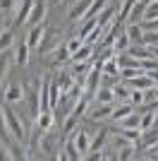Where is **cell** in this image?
Listing matches in <instances>:
<instances>
[{"instance_id": "obj_41", "label": "cell", "mask_w": 158, "mask_h": 161, "mask_svg": "<svg viewBox=\"0 0 158 161\" xmlns=\"http://www.w3.org/2000/svg\"><path fill=\"white\" fill-rule=\"evenodd\" d=\"M146 3H153V0H146Z\"/></svg>"}, {"instance_id": "obj_28", "label": "cell", "mask_w": 158, "mask_h": 161, "mask_svg": "<svg viewBox=\"0 0 158 161\" xmlns=\"http://www.w3.org/2000/svg\"><path fill=\"white\" fill-rule=\"evenodd\" d=\"M132 156H137V154H134V147H132V142H127L125 147L120 149L118 159H120V161H125V159H132Z\"/></svg>"}, {"instance_id": "obj_18", "label": "cell", "mask_w": 158, "mask_h": 161, "mask_svg": "<svg viewBox=\"0 0 158 161\" xmlns=\"http://www.w3.org/2000/svg\"><path fill=\"white\" fill-rule=\"evenodd\" d=\"M129 43H132V41H129V36H127V34L122 31V34L118 36V39L113 41V51H115V55H118V53H127Z\"/></svg>"}, {"instance_id": "obj_5", "label": "cell", "mask_w": 158, "mask_h": 161, "mask_svg": "<svg viewBox=\"0 0 158 161\" xmlns=\"http://www.w3.org/2000/svg\"><path fill=\"white\" fill-rule=\"evenodd\" d=\"M72 140H74V147H77V152H79L82 156H84L86 152H89V147H91V140H89V132L79 128V130H74V137H72Z\"/></svg>"}, {"instance_id": "obj_14", "label": "cell", "mask_w": 158, "mask_h": 161, "mask_svg": "<svg viewBox=\"0 0 158 161\" xmlns=\"http://www.w3.org/2000/svg\"><path fill=\"white\" fill-rule=\"evenodd\" d=\"M110 113H113V106L110 103H98L96 108H91V118L93 120H103V118H110Z\"/></svg>"}, {"instance_id": "obj_26", "label": "cell", "mask_w": 158, "mask_h": 161, "mask_svg": "<svg viewBox=\"0 0 158 161\" xmlns=\"http://www.w3.org/2000/svg\"><path fill=\"white\" fill-rule=\"evenodd\" d=\"M60 87H58V82H50V108H58L60 103Z\"/></svg>"}, {"instance_id": "obj_20", "label": "cell", "mask_w": 158, "mask_h": 161, "mask_svg": "<svg viewBox=\"0 0 158 161\" xmlns=\"http://www.w3.org/2000/svg\"><path fill=\"white\" fill-rule=\"evenodd\" d=\"M14 63L17 65H26L29 63V46H26V41H22L17 51H14Z\"/></svg>"}, {"instance_id": "obj_8", "label": "cell", "mask_w": 158, "mask_h": 161, "mask_svg": "<svg viewBox=\"0 0 158 161\" xmlns=\"http://www.w3.org/2000/svg\"><path fill=\"white\" fill-rule=\"evenodd\" d=\"M31 7H34V0H22V5L17 7V12H14V24H24V22L29 19Z\"/></svg>"}, {"instance_id": "obj_15", "label": "cell", "mask_w": 158, "mask_h": 161, "mask_svg": "<svg viewBox=\"0 0 158 161\" xmlns=\"http://www.w3.org/2000/svg\"><path fill=\"white\" fill-rule=\"evenodd\" d=\"M113 14H115V10H113V7H103V10L98 12V17H96V24H98L101 31H103V29L113 22Z\"/></svg>"}, {"instance_id": "obj_36", "label": "cell", "mask_w": 158, "mask_h": 161, "mask_svg": "<svg viewBox=\"0 0 158 161\" xmlns=\"http://www.w3.org/2000/svg\"><path fill=\"white\" fill-rule=\"evenodd\" d=\"M144 27L149 29V31H158V17H153V19H144Z\"/></svg>"}, {"instance_id": "obj_10", "label": "cell", "mask_w": 158, "mask_h": 161, "mask_svg": "<svg viewBox=\"0 0 158 161\" xmlns=\"http://www.w3.org/2000/svg\"><path fill=\"white\" fill-rule=\"evenodd\" d=\"M91 53H93V43H82V46H79V51L77 53H72V60L74 63H86L89 60V58H91Z\"/></svg>"}, {"instance_id": "obj_29", "label": "cell", "mask_w": 158, "mask_h": 161, "mask_svg": "<svg viewBox=\"0 0 158 161\" xmlns=\"http://www.w3.org/2000/svg\"><path fill=\"white\" fill-rule=\"evenodd\" d=\"M134 3H137V0H125V5H122V10H120V17H118V22H122V19H127V17H129L132 7H134Z\"/></svg>"}, {"instance_id": "obj_35", "label": "cell", "mask_w": 158, "mask_h": 161, "mask_svg": "<svg viewBox=\"0 0 158 161\" xmlns=\"http://www.w3.org/2000/svg\"><path fill=\"white\" fill-rule=\"evenodd\" d=\"M12 7H14V0H0V14L12 12Z\"/></svg>"}, {"instance_id": "obj_3", "label": "cell", "mask_w": 158, "mask_h": 161, "mask_svg": "<svg viewBox=\"0 0 158 161\" xmlns=\"http://www.w3.org/2000/svg\"><path fill=\"white\" fill-rule=\"evenodd\" d=\"M46 34H48V29H46L43 22H41V24H34V29L29 31V36H26V46H29V48H39Z\"/></svg>"}, {"instance_id": "obj_17", "label": "cell", "mask_w": 158, "mask_h": 161, "mask_svg": "<svg viewBox=\"0 0 158 161\" xmlns=\"http://www.w3.org/2000/svg\"><path fill=\"white\" fill-rule=\"evenodd\" d=\"M153 144H158V128L153 125L151 130H146V132H141V147H153Z\"/></svg>"}, {"instance_id": "obj_4", "label": "cell", "mask_w": 158, "mask_h": 161, "mask_svg": "<svg viewBox=\"0 0 158 161\" xmlns=\"http://www.w3.org/2000/svg\"><path fill=\"white\" fill-rule=\"evenodd\" d=\"M3 94H5V101L7 103H17V101L24 99V87L22 84H17V82H12V84H7L5 89H3Z\"/></svg>"}, {"instance_id": "obj_22", "label": "cell", "mask_w": 158, "mask_h": 161, "mask_svg": "<svg viewBox=\"0 0 158 161\" xmlns=\"http://www.w3.org/2000/svg\"><path fill=\"white\" fill-rule=\"evenodd\" d=\"M113 94H115V99H118V101H129L132 87H127V84H120V82H115V87H113Z\"/></svg>"}, {"instance_id": "obj_32", "label": "cell", "mask_w": 158, "mask_h": 161, "mask_svg": "<svg viewBox=\"0 0 158 161\" xmlns=\"http://www.w3.org/2000/svg\"><path fill=\"white\" fill-rule=\"evenodd\" d=\"M82 43H84V39H82V36H77V39H72V41H70V43H67V51H70V55H72V53H77Z\"/></svg>"}, {"instance_id": "obj_21", "label": "cell", "mask_w": 158, "mask_h": 161, "mask_svg": "<svg viewBox=\"0 0 158 161\" xmlns=\"http://www.w3.org/2000/svg\"><path fill=\"white\" fill-rule=\"evenodd\" d=\"M125 34L129 36L132 43H144V31H141V27H139V24H129Z\"/></svg>"}, {"instance_id": "obj_12", "label": "cell", "mask_w": 158, "mask_h": 161, "mask_svg": "<svg viewBox=\"0 0 158 161\" xmlns=\"http://www.w3.org/2000/svg\"><path fill=\"white\" fill-rule=\"evenodd\" d=\"M132 113V103L127 101V103H120V106L113 108V113H110V120L113 123H120L122 118H127V115Z\"/></svg>"}, {"instance_id": "obj_16", "label": "cell", "mask_w": 158, "mask_h": 161, "mask_svg": "<svg viewBox=\"0 0 158 161\" xmlns=\"http://www.w3.org/2000/svg\"><path fill=\"white\" fill-rule=\"evenodd\" d=\"M96 27H98V24H96V17H86L84 24H82V29H79V36L84 41H89V36L96 31Z\"/></svg>"}, {"instance_id": "obj_6", "label": "cell", "mask_w": 158, "mask_h": 161, "mask_svg": "<svg viewBox=\"0 0 158 161\" xmlns=\"http://www.w3.org/2000/svg\"><path fill=\"white\" fill-rule=\"evenodd\" d=\"M14 137L12 132H10V128H7V120H5V113H3V106H0V142H3V147L12 149L14 147Z\"/></svg>"}, {"instance_id": "obj_27", "label": "cell", "mask_w": 158, "mask_h": 161, "mask_svg": "<svg viewBox=\"0 0 158 161\" xmlns=\"http://www.w3.org/2000/svg\"><path fill=\"white\" fill-rule=\"evenodd\" d=\"M10 46H12V31H3L0 34V53L7 51Z\"/></svg>"}, {"instance_id": "obj_25", "label": "cell", "mask_w": 158, "mask_h": 161, "mask_svg": "<svg viewBox=\"0 0 158 161\" xmlns=\"http://www.w3.org/2000/svg\"><path fill=\"white\" fill-rule=\"evenodd\" d=\"M105 140H108V130H101L98 135H96V140L91 142V147H89V152H98L101 147L105 144Z\"/></svg>"}, {"instance_id": "obj_39", "label": "cell", "mask_w": 158, "mask_h": 161, "mask_svg": "<svg viewBox=\"0 0 158 161\" xmlns=\"http://www.w3.org/2000/svg\"><path fill=\"white\" fill-rule=\"evenodd\" d=\"M156 125H158V113H156Z\"/></svg>"}, {"instance_id": "obj_24", "label": "cell", "mask_w": 158, "mask_h": 161, "mask_svg": "<svg viewBox=\"0 0 158 161\" xmlns=\"http://www.w3.org/2000/svg\"><path fill=\"white\" fill-rule=\"evenodd\" d=\"M139 118H141V113H134V111H132V113L127 115V118H122L118 125L120 128H139Z\"/></svg>"}, {"instance_id": "obj_40", "label": "cell", "mask_w": 158, "mask_h": 161, "mask_svg": "<svg viewBox=\"0 0 158 161\" xmlns=\"http://www.w3.org/2000/svg\"><path fill=\"white\" fill-rule=\"evenodd\" d=\"M58 3H65V0H58Z\"/></svg>"}, {"instance_id": "obj_19", "label": "cell", "mask_w": 158, "mask_h": 161, "mask_svg": "<svg viewBox=\"0 0 158 161\" xmlns=\"http://www.w3.org/2000/svg\"><path fill=\"white\" fill-rule=\"evenodd\" d=\"M153 125H156V113H153V111L141 113V118H139V130H141V132H146V130H151Z\"/></svg>"}, {"instance_id": "obj_38", "label": "cell", "mask_w": 158, "mask_h": 161, "mask_svg": "<svg viewBox=\"0 0 158 161\" xmlns=\"http://www.w3.org/2000/svg\"><path fill=\"white\" fill-rule=\"evenodd\" d=\"M146 75H149V77L153 80V84H158V67H156V70H149Z\"/></svg>"}, {"instance_id": "obj_34", "label": "cell", "mask_w": 158, "mask_h": 161, "mask_svg": "<svg viewBox=\"0 0 158 161\" xmlns=\"http://www.w3.org/2000/svg\"><path fill=\"white\" fill-rule=\"evenodd\" d=\"M55 58H58V63H62V60H67V58H72V55H70L67 46H60L58 51H55Z\"/></svg>"}, {"instance_id": "obj_31", "label": "cell", "mask_w": 158, "mask_h": 161, "mask_svg": "<svg viewBox=\"0 0 158 161\" xmlns=\"http://www.w3.org/2000/svg\"><path fill=\"white\" fill-rule=\"evenodd\" d=\"M7 63H10V53L3 51V53H0V80L7 75Z\"/></svg>"}, {"instance_id": "obj_2", "label": "cell", "mask_w": 158, "mask_h": 161, "mask_svg": "<svg viewBox=\"0 0 158 161\" xmlns=\"http://www.w3.org/2000/svg\"><path fill=\"white\" fill-rule=\"evenodd\" d=\"M46 12H48V3L46 0H34V7H31V12H29V24H41L43 22V17H46Z\"/></svg>"}, {"instance_id": "obj_7", "label": "cell", "mask_w": 158, "mask_h": 161, "mask_svg": "<svg viewBox=\"0 0 158 161\" xmlns=\"http://www.w3.org/2000/svg\"><path fill=\"white\" fill-rule=\"evenodd\" d=\"M146 5H149L146 0H137V3H134V7H132V12H129V17H127V19H129V24H139V22L144 19Z\"/></svg>"}, {"instance_id": "obj_33", "label": "cell", "mask_w": 158, "mask_h": 161, "mask_svg": "<svg viewBox=\"0 0 158 161\" xmlns=\"http://www.w3.org/2000/svg\"><path fill=\"white\" fill-rule=\"evenodd\" d=\"M141 101H144V92H141V89H132L129 103H141Z\"/></svg>"}, {"instance_id": "obj_13", "label": "cell", "mask_w": 158, "mask_h": 161, "mask_svg": "<svg viewBox=\"0 0 158 161\" xmlns=\"http://www.w3.org/2000/svg\"><path fill=\"white\" fill-rule=\"evenodd\" d=\"M79 156H82V154H79V152H77V147H74V140H72V137H67L65 149L60 152V156H58V159H72V161H77Z\"/></svg>"}, {"instance_id": "obj_23", "label": "cell", "mask_w": 158, "mask_h": 161, "mask_svg": "<svg viewBox=\"0 0 158 161\" xmlns=\"http://www.w3.org/2000/svg\"><path fill=\"white\" fill-rule=\"evenodd\" d=\"M96 99H98V103H113V101H115V94H113V89H108V87H98Z\"/></svg>"}, {"instance_id": "obj_9", "label": "cell", "mask_w": 158, "mask_h": 161, "mask_svg": "<svg viewBox=\"0 0 158 161\" xmlns=\"http://www.w3.org/2000/svg\"><path fill=\"white\" fill-rule=\"evenodd\" d=\"M53 120H55V118H53L50 111H41V113L36 115V128H39L41 132H48V130L53 128Z\"/></svg>"}, {"instance_id": "obj_30", "label": "cell", "mask_w": 158, "mask_h": 161, "mask_svg": "<svg viewBox=\"0 0 158 161\" xmlns=\"http://www.w3.org/2000/svg\"><path fill=\"white\" fill-rule=\"evenodd\" d=\"M74 82H72V77H70V75H60V80H58V87H60V92H62V94H65L67 89L72 87Z\"/></svg>"}, {"instance_id": "obj_37", "label": "cell", "mask_w": 158, "mask_h": 161, "mask_svg": "<svg viewBox=\"0 0 158 161\" xmlns=\"http://www.w3.org/2000/svg\"><path fill=\"white\" fill-rule=\"evenodd\" d=\"M86 72V63H77L74 65V75H84Z\"/></svg>"}, {"instance_id": "obj_11", "label": "cell", "mask_w": 158, "mask_h": 161, "mask_svg": "<svg viewBox=\"0 0 158 161\" xmlns=\"http://www.w3.org/2000/svg\"><path fill=\"white\" fill-rule=\"evenodd\" d=\"M89 5H91V0H77L74 3V7L70 10V19H84L86 10H89Z\"/></svg>"}, {"instance_id": "obj_1", "label": "cell", "mask_w": 158, "mask_h": 161, "mask_svg": "<svg viewBox=\"0 0 158 161\" xmlns=\"http://www.w3.org/2000/svg\"><path fill=\"white\" fill-rule=\"evenodd\" d=\"M3 113H5L7 128H10V132H12L14 142H24V140H26V132H24V125H22L19 115L14 113V108L10 106V103H5V106H3Z\"/></svg>"}]
</instances>
